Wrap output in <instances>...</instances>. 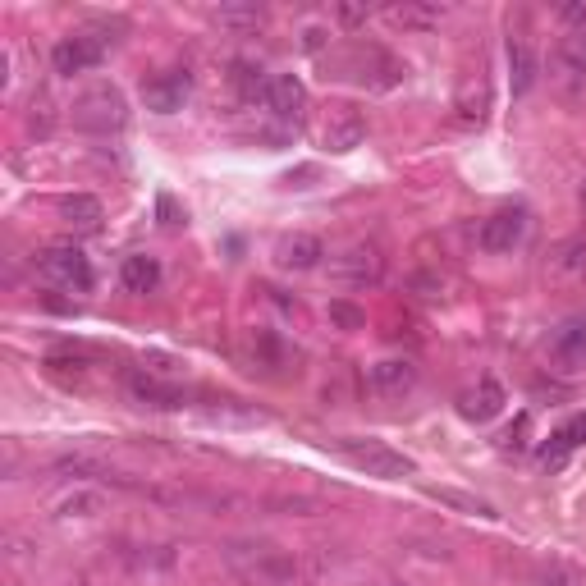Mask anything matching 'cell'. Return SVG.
<instances>
[{"label": "cell", "mask_w": 586, "mask_h": 586, "mask_svg": "<svg viewBox=\"0 0 586 586\" xmlns=\"http://www.w3.org/2000/svg\"><path fill=\"white\" fill-rule=\"evenodd\" d=\"M261 101L271 106L275 120H298V115H303V106H307V87L298 83L293 74H275Z\"/></svg>", "instance_id": "cell-11"}, {"label": "cell", "mask_w": 586, "mask_h": 586, "mask_svg": "<svg viewBox=\"0 0 586 586\" xmlns=\"http://www.w3.org/2000/svg\"><path fill=\"white\" fill-rule=\"evenodd\" d=\"M380 275H385V257L371 243H353L339 257H330V280L339 289H371V284H380Z\"/></svg>", "instance_id": "cell-4"}, {"label": "cell", "mask_w": 586, "mask_h": 586, "mask_svg": "<svg viewBox=\"0 0 586 586\" xmlns=\"http://www.w3.org/2000/svg\"><path fill=\"white\" fill-rule=\"evenodd\" d=\"M120 280L129 293H152L156 284H161V266H156V257H142L138 252V257H124Z\"/></svg>", "instance_id": "cell-17"}, {"label": "cell", "mask_w": 586, "mask_h": 586, "mask_svg": "<svg viewBox=\"0 0 586 586\" xmlns=\"http://www.w3.org/2000/svg\"><path fill=\"white\" fill-rule=\"evenodd\" d=\"M69 120L83 133H120L129 124V101L120 87H87L69 110Z\"/></svg>", "instance_id": "cell-3"}, {"label": "cell", "mask_w": 586, "mask_h": 586, "mask_svg": "<svg viewBox=\"0 0 586 586\" xmlns=\"http://www.w3.org/2000/svg\"><path fill=\"white\" fill-rule=\"evenodd\" d=\"M51 509H55V518H92V513L106 509V495H101V490L78 486V490H69V495H60Z\"/></svg>", "instance_id": "cell-19"}, {"label": "cell", "mask_w": 586, "mask_h": 586, "mask_svg": "<svg viewBox=\"0 0 586 586\" xmlns=\"http://www.w3.org/2000/svg\"><path fill=\"white\" fill-rule=\"evenodd\" d=\"M129 390L138 403H147V408H184V390L179 385H165V380L147 376V371H129Z\"/></svg>", "instance_id": "cell-13"}, {"label": "cell", "mask_w": 586, "mask_h": 586, "mask_svg": "<svg viewBox=\"0 0 586 586\" xmlns=\"http://www.w3.org/2000/svg\"><path fill=\"white\" fill-rule=\"evenodd\" d=\"M582 207H586V188H582Z\"/></svg>", "instance_id": "cell-35"}, {"label": "cell", "mask_w": 586, "mask_h": 586, "mask_svg": "<svg viewBox=\"0 0 586 586\" xmlns=\"http://www.w3.org/2000/svg\"><path fill=\"white\" fill-rule=\"evenodd\" d=\"M110 42H115V37H92V33H74V37H65V42H55V51H51L55 74L74 78V74L97 69L101 60H106V46Z\"/></svg>", "instance_id": "cell-6"}, {"label": "cell", "mask_w": 586, "mask_h": 586, "mask_svg": "<svg viewBox=\"0 0 586 586\" xmlns=\"http://www.w3.org/2000/svg\"><path fill=\"white\" fill-rule=\"evenodd\" d=\"M390 19L403 23V28H417V33H431L445 19V5H435V0H403V5L390 10Z\"/></svg>", "instance_id": "cell-15"}, {"label": "cell", "mask_w": 586, "mask_h": 586, "mask_svg": "<svg viewBox=\"0 0 586 586\" xmlns=\"http://www.w3.org/2000/svg\"><path fill=\"white\" fill-rule=\"evenodd\" d=\"M211 19L225 33H257L261 23H266V10L261 5H220V10H211Z\"/></svg>", "instance_id": "cell-18"}, {"label": "cell", "mask_w": 586, "mask_h": 586, "mask_svg": "<svg viewBox=\"0 0 586 586\" xmlns=\"http://www.w3.org/2000/svg\"><path fill=\"white\" fill-rule=\"evenodd\" d=\"M559 69H564L573 83H586V28H577V33L559 46Z\"/></svg>", "instance_id": "cell-22"}, {"label": "cell", "mask_w": 586, "mask_h": 586, "mask_svg": "<svg viewBox=\"0 0 586 586\" xmlns=\"http://www.w3.org/2000/svg\"><path fill=\"white\" fill-rule=\"evenodd\" d=\"M65 220L74 229H97L101 225V202L97 197H87V193H74V197H65Z\"/></svg>", "instance_id": "cell-23"}, {"label": "cell", "mask_w": 586, "mask_h": 586, "mask_svg": "<svg viewBox=\"0 0 586 586\" xmlns=\"http://www.w3.org/2000/svg\"><path fill=\"white\" fill-rule=\"evenodd\" d=\"M211 422H239V426H261L266 413L261 408H243L239 399H216V408H207Z\"/></svg>", "instance_id": "cell-25"}, {"label": "cell", "mask_w": 586, "mask_h": 586, "mask_svg": "<svg viewBox=\"0 0 586 586\" xmlns=\"http://www.w3.org/2000/svg\"><path fill=\"white\" fill-rule=\"evenodd\" d=\"M426 495H431V500H440V504H449V509H458V513H472V518H500V513H495V504L477 500V495H463V490L426 486Z\"/></svg>", "instance_id": "cell-21"}, {"label": "cell", "mask_w": 586, "mask_h": 586, "mask_svg": "<svg viewBox=\"0 0 586 586\" xmlns=\"http://www.w3.org/2000/svg\"><path fill=\"white\" fill-rule=\"evenodd\" d=\"M509 83H513V97H527L536 87V55L522 42H509Z\"/></svg>", "instance_id": "cell-20"}, {"label": "cell", "mask_w": 586, "mask_h": 586, "mask_svg": "<svg viewBox=\"0 0 586 586\" xmlns=\"http://www.w3.org/2000/svg\"><path fill=\"white\" fill-rule=\"evenodd\" d=\"M161 220H165V225H179V211H174L170 197H161Z\"/></svg>", "instance_id": "cell-34"}, {"label": "cell", "mask_w": 586, "mask_h": 586, "mask_svg": "<svg viewBox=\"0 0 586 586\" xmlns=\"http://www.w3.org/2000/svg\"><path fill=\"white\" fill-rule=\"evenodd\" d=\"M321 257H326V243L316 234H284L275 243V266H284V271H312V266H321Z\"/></svg>", "instance_id": "cell-10"}, {"label": "cell", "mask_w": 586, "mask_h": 586, "mask_svg": "<svg viewBox=\"0 0 586 586\" xmlns=\"http://www.w3.org/2000/svg\"><path fill=\"white\" fill-rule=\"evenodd\" d=\"M522 234H527V211L513 207V211H495L490 220H481L477 243H481V252H513L522 243Z\"/></svg>", "instance_id": "cell-7"}, {"label": "cell", "mask_w": 586, "mask_h": 586, "mask_svg": "<svg viewBox=\"0 0 586 586\" xmlns=\"http://www.w3.org/2000/svg\"><path fill=\"white\" fill-rule=\"evenodd\" d=\"M458 413L467 417V422H490V417L504 413V385L500 380H477V390H467L463 399H458Z\"/></svg>", "instance_id": "cell-12"}, {"label": "cell", "mask_w": 586, "mask_h": 586, "mask_svg": "<svg viewBox=\"0 0 586 586\" xmlns=\"http://www.w3.org/2000/svg\"><path fill=\"white\" fill-rule=\"evenodd\" d=\"M568 454H573V445H568V435H564V431H554L550 440L541 445V463H545V467H564Z\"/></svg>", "instance_id": "cell-28"}, {"label": "cell", "mask_w": 586, "mask_h": 586, "mask_svg": "<svg viewBox=\"0 0 586 586\" xmlns=\"http://www.w3.org/2000/svg\"><path fill=\"white\" fill-rule=\"evenodd\" d=\"M550 358L559 362V371L586 367V316H568L564 326L550 339Z\"/></svg>", "instance_id": "cell-9"}, {"label": "cell", "mask_w": 586, "mask_h": 586, "mask_svg": "<svg viewBox=\"0 0 586 586\" xmlns=\"http://www.w3.org/2000/svg\"><path fill=\"white\" fill-rule=\"evenodd\" d=\"M326 28H316V23H307L303 28V51H321V46H326Z\"/></svg>", "instance_id": "cell-32"}, {"label": "cell", "mask_w": 586, "mask_h": 586, "mask_svg": "<svg viewBox=\"0 0 586 586\" xmlns=\"http://www.w3.org/2000/svg\"><path fill=\"white\" fill-rule=\"evenodd\" d=\"M330 316H335L339 326H362V312L358 307H348V303H330Z\"/></svg>", "instance_id": "cell-30"}, {"label": "cell", "mask_w": 586, "mask_h": 586, "mask_svg": "<svg viewBox=\"0 0 586 586\" xmlns=\"http://www.w3.org/2000/svg\"><path fill=\"white\" fill-rule=\"evenodd\" d=\"M371 14H376V5H367V0H339L335 5V19L344 23V28H358V23H367Z\"/></svg>", "instance_id": "cell-27"}, {"label": "cell", "mask_w": 586, "mask_h": 586, "mask_svg": "<svg viewBox=\"0 0 586 586\" xmlns=\"http://www.w3.org/2000/svg\"><path fill=\"white\" fill-rule=\"evenodd\" d=\"M550 266H554V271H564V275H582L586 271V239H582V234H573V239L559 243V248H554V257H550Z\"/></svg>", "instance_id": "cell-24"}, {"label": "cell", "mask_w": 586, "mask_h": 586, "mask_svg": "<svg viewBox=\"0 0 586 586\" xmlns=\"http://www.w3.org/2000/svg\"><path fill=\"white\" fill-rule=\"evenodd\" d=\"M564 435H568V445H586V413H577V417H568L564 422Z\"/></svg>", "instance_id": "cell-29"}, {"label": "cell", "mask_w": 586, "mask_h": 586, "mask_svg": "<svg viewBox=\"0 0 586 586\" xmlns=\"http://www.w3.org/2000/svg\"><path fill=\"white\" fill-rule=\"evenodd\" d=\"M362 138H367V124H362L358 115H339V120L326 124V133H321L326 152H335V156H344V152H353V147H362Z\"/></svg>", "instance_id": "cell-16"}, {"label": "cell", "mask_w": 586, "mask_h": 586, "mask_svg": "<svg viewBox=\"0 0 586 586\" xmlns=\"http://www.w3.org/2000/svg\"><path fill=\"white\" fill-rule=\"evenodd\" d=\"M225 568L234 577H243L248 586H298V582H316L330 573L326 554H298V550H280L266 541H229L220 550Z\"/></svg>", "instance_id": "cell-1"}, {"label": "cell", "mask_w": 586, "mask_h": 586, "mask_svg": "<svg viewBox=\"0 0 586 586\" xmlns=\"http://www.w3.org/2000/svg\"><path fill=\"white\" fill-rule=\"evenodd\" d=\"M536 586H573V577H568L564 568H541V573H536Z\"/></svg>", "instance_id": "cell-31"}, {"label": "cell", "mask_w": 586, "mask_h": 586, "mask_svg": "<svg viewBox=\"0 0 586 586\" xmlns=\"http://www.w3.org/2000/svg\"><path fill=\"white\" fill-rule=\"evenodd\" d=\"M559 19L582 23V28H586V5H559Z\"/></svg>", "instance_id": "cell-33"}, {"label": "cell", "mask_w": 586, "mask_h": 586, "mask_svg": "<svg viewBox=\"0 0 586 586\" xmlns=\"http://www.w3.org/2000/svg\"><path fill=\"white\" fill-rule=\"evenodd\" d=\"M124 559H129L133 568H170L174 550H165V545H142V550H124Z\"/></svg>", "instance_id": "cell-26"}, {"label": "cell", "mask_w": 586, "mask_h": 586, "mask_svg": "<svg viewBox=\"0 0 586 586\" xmlns=\"http://www.w3.org/2000/svg\"><path fill=\"white\" fill-rule=\"evenodd\" d=\"M330 449H335L348 467L367 472V477L403 481V477H413V472H417L413 458L399 454V449H390L385 440H353V435H344V440H330Z\"/></svg>", "instance_id": "cell-2"}, {"label": "cell", "mask_w": 586, "mask_h": 586, "mask_svg": "<svg viewBox=\"0 0 586 586\" xmlns=\"http://www.w3.org/2000/svg\"><path fill=\"white\" fill-rule=\"evenodd\" d=\"M367 385L376 394H408L417 385V367H413V362H403V358H385V362H376V367H371Z\"/></svg>", "instance_id": "cell-14"}, {"label": "cell", "mask_w": 586, "mask_h": 586, "mask_svg": "<svg viewBox=\"0 0 586 586\" xmlns=\"http://www.w3.org/2000/svg\"><path fill=\"white\" fill-rule=\"evenodd\" d=\"M37 271H42L51 284H60V289H78V293H87L92 280H97V275H92V261H87L74 243H55V248H46L42 257H37Z\"/></svg>", "instance_id": "cell-5"}, {"label": "cell", "mask_w": 586, "mask_h": 586, "mask_svg": "<svg viewBox=\"0 0 586 586\" xmlns=\"http://www.w3.org/2000/svg\"><path fill=\"white\" fill-rule=\"evenodd\" d=\"M188 92H193V74H188V69H170V74L152 78V83L142 87V101H147V110H156V115H174V110H184Z\"/></svg>", "instance_id": "cell-8"}]
</instances>
